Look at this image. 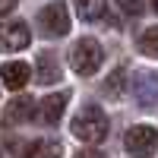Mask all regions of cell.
I'll list each match as a JSON object with an SVG mask.
<instances>
[{
  "label": "cell",
  "instance_id": "1",
  "mask_svg": "<svg viewBox=\"0 0 158 158\" xmlns=\"http://www.w3.org/2000/svg\"><path fill=\"white\" fill-rule=\"evenodd\" d=\"M70 130H73V136L82 139V142H101L108 136V117H104V111L98 104H85V108L73 117Z\"/></svg>",
  "mask_w": 158,
  "mask_h": 158
},
{
  "label": "cell",
  "instance_id": "11",
  "mask_svg": "<svg viewBox=\"0 0 158 158\" xmlns=\"http://www.w3.org/2000/svg\"><path fill=\"white\" fill-rule=\"evenodd\" d=\"M32 111H35L32 98H13L6 104V120L10 123H25V120H32Z\"/></svg>",
  "mask_w": 158,
  "mask_h": 158
},
{
  "label": "cell",
  "instance_id": "7",
  "mask_svg": "<svg viewBox=\"0 0 158 158\" xmlns=\"http://www.w3.org/2000/svg\"><path fill=\"white\" fill-rule=\"evenodd\" d=\"M70 95L67 92H54V95H48L41 104H38V120H41L44 127H54L60 117H63V108H67Z\"/></svg>",
  "mask_w": 158,
  "mask_h": 158
},
{
  "label": "cell",
  "instance_id": "16",
  "mask_svg": "<svg viewBox=\"0 0 158 158\" xmlns=\"http://www.w3.org/2000/svg\"><path fill=\"white\" fill-rule=\"evenodd\" d=\"M16 3H19V0H0V16H3V13H13Z\"/></svg>",
  "mask_w": 158,
  "mask_h": 158
},
{
  "label": "cell",
  "instance_id": "12",
  "mask_svg": "<svg viewBox=\"0 0 158 158\" xmlns=\"http://www.w3.org/2000/svg\"><path fill=\"white\" fill-rule=\"evenodd\" d=\"M25 158H60V146H57L54 139H38V142L29 146Z\"/></svg>",
  "mask_w": 158,
  "mask_h": 158
},
{
  "label": "cell",
  "instance_id": "6",
  "mask_svg": "<svg viewBox=\"0 0 158 158\" xmlns=\"http://www.w3.org/2000/svg\"><path fill=\"white\" fill-rule=\"evenodd\" d=\"M29 25L25 22H6L0 25V51H22L29 48Z\"/></svg>",
  "mask_w": 158,
  "mask_h": 158
},
{
  "label": "cell",
  "instance_id": "5",
  "mask_svg": "<svg viewBox=\"0 0 158 158\" xmlns=\"http://www.w3.org/2000/svg\"><path fill=\"white\" fill-rule=\"evenodd\" d=\"M133 98L142 108L158 104V73H136L133 76Z\"/></svg>",
  "mask_w": 158,
  "mask_h": 158
},
{
  "label": "cell",
  "instance_id": "13",
  "mask_svg": "<svg viewBox=\"0 0 158 158\" xmlns=\"http://www.w3.org/2000/svg\"><path fill=\"white\" fill-rule=\"evenodd\" d=\"M123 79H127V70H114L108 79H104L101 92H104L108 98H120V95H123Z\"/></svg>",
  "mask_w": 158,
  "mask_h": 158
},
{
  "label": "cell",
  "instance_id": "8",
  "mask_svg": "<svg viewBox=\"0 0 158 158\" xmlns=\"http://www.w3.org/2000/svg\"><path fill=\"white\" fill-rule=\"evenodd\" d=\"M29 76H32V70H29V63H22V60H10V63L0 67V79L6 82V89H22L29 82Z\"/></svg>",
  "mask_w": 158,
  "mask_h": 158
},
{
  "label": "cell",
  "instance_id": "2",
  "mask_svg": "<svg viewBox=\"0 0 158 158\" xmlns=\"http://www.w3.org/2000/svg\"><path fill=\"white\" fill-rule=\"evenodd\" d=\"M70 63L79 76H95L98 67L104 63V51L95 38H79V41L70 48Z\"/></svg>",
  "mask_w": 158,
  "mask_h": 158
},
{
  "label": "cell",
  "instance_id": "18",
  "mask_svg": "<svg viewBox=\"0 0 158 158\" xmlns=\"http://www.w3.org/2000/svg\"><path fill=\"white\" fill-rule=\"evenodd\" d=\"M152 6H155V13H158V0H152Z\"/></svg>",
  "mask_w": 158,
  "mask_h": 158
},
{
  "label": "cell",
  "instance_id": "4",
  "mask_svg": "<svg viewBox=\"0 0 158 158\" xmlns=\"http://www.w3.org/2000/svg\"><path fill=\"white\" fill-rule=\"evenodd\" d=\"M38 25H41V32L51 35V38H57V35H67L70 32V13L67 6L60 3H48L41 13H38Z\"/></svg>",
  "mask_w": 158,
  "mask_h": 158
},
{
  "label": "cell",
  "instance_id": "14",
  "mask_svg": "<svg viewBox=\"0 0 158 158\" xmlns=\"http://www.w3.org/2000/svg\"><path fill=\"white\" fill-rule=\"evenodd\" d=\"M139 51L146 57H158V25H152L139 35Z\"/></svg>",
  "mask_w": 158,
  "mask_h": 158
},
{
  "label": "cell",
  "instance_id": "15",
  "mask_svg": "<svg viewBox=\"0 0 158 158\" xmlns=\"http://www.w3.org/2000/svg\"><path fill=\"white\" fill-rule=\"evenodd\" d=\"M117 6H120L127 16H142V6H146V0H117Z\"/></svg>",
  "mask_w": 158,
  "mask_h": 158
},
{
  "label": "cell",
  "instance_id": "17",
  "mask_svg": "<svg viewBox=\"0 0 158 158\" xmlns=\"http://www.w3.org/2000/svg\"><path fill=\"white\" fill-rule=\"evenodd\" d=\"M79 158H108V155H101V152H95V149H89V152H79Z\"/></svg>",
  "mask_w": 158,
  "mask_h": 158
},
{
  "label": "cell",
  "instance_id": "3",
  "mask_svg": "<svg viewBox=\"0 0 158 158\" xmlns=\"http://www.w3.org/2000/svg\"><path fill=\"white\" fill-rule=\"evenodd\" d=\"M123 146H127V152L133 158H149V155L158 152V130L149 127V123H136V127L127 130Z\"/></svg>",
  "mask_w": 158,
  "mask_h": 158
},
{
  "label": "cell",
  "instance_id": "9",
  "mask_svg": "<svg viewBox=\"0 0 158 158\" xmlns=\"http://www.w3.org/2000/svg\"><path fill=\"white\" fill-rule=\"evenodd\" d=\"M35 76H38V82H44V85H51V82H57V79H60L57 57L51 54V51H41V54H38V63H35Z\"/></svg>",
  "mask_w": 158,
  "mask_h": 158
},
{
  "label": "cell",
  "instance_id": "10",
  "mask_svg": "<svg viewBox=\"0 0 158 158\" xmlns=\"http://www.w3.org/2000/svg\"><path fill=\"white\" fill-rule=\"evenodd\" d=\"M76 6V16L85 19V22H98L104 16V6H108V0H73Z\"/></svg>",
  "mask_w": 158,
  "mask_h": 158
}]
</instances>
